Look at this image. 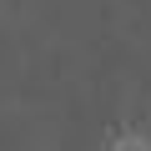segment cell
<instances>
[{
  "mask_svg": "<svg viewBox=\"0 0 151 151\" xmlns=\"http://www.w3.org/2000/svg\"><path fill=\"white\" fill-rule=\"evenodd\" d=\"M106 151H151V141H146L141 131H121V136H116Z\"/></svg>",
  "mask_w": 151,
  "mask_h": 151,
  "instance_id": "obj_1",
  "label": "cell"
}]
</instances>
